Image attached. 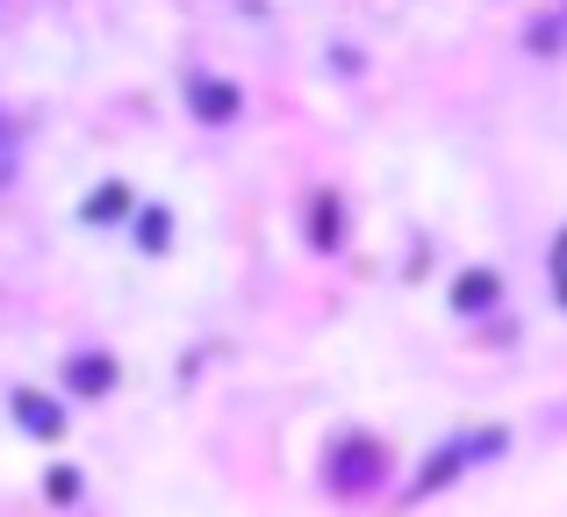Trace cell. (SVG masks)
I'll return each mask as SVG.
<instances>
[{
    "label": "cell",
    "instance_id": "cell-1",
    "mask_svg": "<svg viewBox=\"0 0 567 517\" xmlns=\"http://www.w3.org/2000/svg\"><path fill=\"white\" fill-rule=\"evenodd\" d=\"M381 475H388V453L374 446V438H360V432L338 438V446H331V467H323V482H331L338 496H367Z\"/></svg>",
    "mask_w": 567,
    "mask_h": 517
},
{
    "label": "cell",
    "instance_id": "cell-2",
    "mask_svg": "<svg viewBox=\"0 0 567 517\" xmlns=\"http://www.w3.org/2000/svg\"><path fill=\"white\" fill-rule=\"evenodd\" d=\"M187 94H194V108H202V123H237V86L202 80V72H194V80H187Z\"/></svg>",
    "mask_w": 567,
    "mask_h": 517
},
{
    "label": "cell",
    "instance_id": "cell-3",
    "mask_svg": "<svg viewBox=\"0 0 567 517\" xmlns=\"http://www.w3.org/2000/svg\"><path fill=\"white\" fill-rule=\"evenodd\" d=\"M14 417H22L29 432H43V438H58V432H65V410H58L51 395H29V389L14 395Z\"/></svg>",
    "mask_w": 567,
    "mask_h": 517
},
{
    "label": "cell",
    "instance_id": "cell-4",
    "mask_svg": "<svg viewBox=\"0 0 567 517\" xmlns=\"http://www.w3.org/2000/svg\"><path fill=\"white\" fill-rule=\"evenodd\" d=\"M72 389H80V395H109V389H115V360L80 352V360H72Z\"/></svg>",
    "mask_w": 567,
    "mask_h": 517
},
{
    "label": "cell",
    "instance_id": "cell-5",
    "mask_svg": "<svg viewBox=\"0 0 567 517\" xmlns=\"http://www.w3.org/2000/svg\"><path fill=\"white\" fill-rule=\"evenodd\" d=\"M496 294H503V288H496V273H467V280H460V294H453V302L474 317V309H488Z\"/></svg>",
    "mask_w": 567,
    "mask_h": 517
}]
</instances>
